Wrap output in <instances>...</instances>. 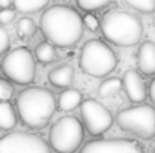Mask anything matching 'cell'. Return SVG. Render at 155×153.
<instances>
[{
  "label": "cell",
  "mask_w": 155,
  "mask_h": 153,
  "mask_svg": "<svg viewBox=\"0 0 155 153\" xmlns=\"http://www.w3.org/2000/svg\"><path fill=\"white\" fill-rule=\"evenodd\" d=\"M39 27L47 41L59 48L74 47L81 39L84 30L81 15L65 5L48 8L41 15Z\"/></svg>",
  "instance_id": "6da1fadb"
},
{
  "label": "cell",
  "mask_w": 155,
  "mask_h": 153,
  "mask_svg": "<svg viewBox=\"0 0 155 153\" xmlns=\"http://www.w3.org/2000/svg\"><path fill=\"white\" fill-rule=\"evenodd\" d=\"M56 98L44 87H27L17 96L15 107L21 122L30 129L44 128L56 111Z\"/></svg>",
  "instance_id": "7a4b0ae2"
},
{
  "label": "cell",
  "mask_w": 155,
  "mask_h": 153,
  "mask_svg": "<svg viewBox=\"0 0 155 153\" xmlns=\"http://www.w3.org/2000/svg\"><path fill=\"white\" fill-rule=\"evenodd\" d=\"M103 36L117 47L137 45L143 35V24L131 12L122 9H111L105 12L100 23Z\"/></svg>",
  "instance_id": "3957f363"
},
{
  "label": "cell",
  "mask_w": 155,
  "mask_h": 153,
  "mask_svg": "<svg viewBox=\"0 0 155 153\" xmlns=\"http://www.w3.org/2000/svg\"><path fill=\"white\" fill-rule=\"evenodd\" d=\"M117 57L105 42L100 39L87 41L80 51V69L94 78H103L113 72L117 66Z\"/></svg>",
  "instance_id": "277c9868"
},
{
  "label": "cell",
  "mask_w": 155,
  "mask_h": 153,
  "mask_svg": "<svg viewBox=\"0 0 155 153\" xmlns=\"http://www.w3.org/2000/svg\"><path fill=\"white\" fill-rule=\"evenodd\" d=\"M114 120L120 129L139 138L151 140L155 137V108L152 105L140 104L125 108L116 114Z\"/></svg>",
  "instance_id": "5b68a950"
},
{
  "label": "cell",
  "mask_w": 155,
  "mask_h": 153,
  "mask_svg": "<svg viewBox=\"0 0 155 153\" xmlns=\"http://www.w3.org/2000/svg\"><path fill=\"white\" fill-rule=\"evenodd\" d=\"M84 129L74 116L60 117L50 129V146L57 153H74L83 143Z\"/></svg>",
  "instance_id": "8992f818"
},
{
  "label": "cell",
  "mask_w": 155,
  "mask_h": 153,
  "mask_svg": "<svg viewBox=\"0 0 155 153\" xmlns=\"http://www.w3.org/2000/svg\"><path fill=\"white\" fill-rule=\"evenodd\" d=\"M2 69L11 83L20 86H27L33 83L36 75V63L33 53L26 47L11 50L2 60Z\"/></svg>",
  "instance_id": "52a82bcc"
},
{
  "label": "cell",
  "mask_w": 155,
  "mask_h": 153,
  "mask_svg": "<svg viewBox=\"0 0 155 153\" xmlns=\"http://www.w3.org/2000/svg\"><path fill=\"white\" fill-rule=\"evenodd\" d=\"M80 116L84 128L91 135H103L113 125L111 113L101 102L95 99H86L80 104Z\"/></svg>",
  "instance_id": "ba28073f"
},
{
  "label": "cell",
  "mask_w": 155,
  "mask_h": 153,
  "mask_svg": "<svg viewBox=\"0 0 155 153\" xmlns=\"http://www.w3.org/2000/svg\"><path fill=\"white\" fill-rule=\"evenodd\" d=\"M0 153H51L50 146L30 132H9L0 138Z\"/></svg>",
  "instance_id": "9c48e42d"
},
{
  "label": "cell",
  "mask_w": 155,
  "mask_h": 153,
  "mask_svg": "<svg viewBox=\"0 0 155 153\" xmlns=\"http://www.w3.org/2000/svg\"><path fill=\"white\" fill-rule=\"evenodd\" d=\"M80 153H145L142 146L134 140L110 138L94 140L81 147Z\"/></svg>",
  "instance_id": "30bf717a"
},
{
  "label": "cell",
  "mask_w": 155,
  "mask_h": 153,
  "mask_svg": "<svg viewBox=\"0 0 155 153\" xmlns=\"http://www.w3.org/2000/svg\"><path fill=\"white\" fill-rule=\"evenodd\" d=\"M122 89L125 90L128 99L131 102L140 104L146 99V84L140 75V72L134 69H128L122 77Z\"/></svg>",
  "instance_id": "8fae6325"
},
{
  "label": "cell",
  "mask_w": 155,
  "mask_h": 153,
  "mask_svg": "<svg viewBox=\"0 0 155 153\" xmlns=\"http://www.w3.org/2000/svg\"><path fill=\"white\" fill-rule=\"evenodd\" d=\"M137 66L143 75H155V44L152 41H145L140 44L137 51Z\"/></svg>",
  "instance_id": "7c38bea8"
},
{
  "label": "cell",
  "mask_w": 155,
  "mask_h": 153,
  "mask_svg": "<svg viewBox=\"0 0 155 153\" xmlns=\"http://www.w3.org/2000/svg\"><path fill=\"white\" fill-rule=\"evenodd\" d=\"M74 68L69 63H62L48 72V81L54 87H69L74 81Z\"/></svg>",
  "instance_id": "4fadbf2b"
},
{
  "label": "cell",
  "mask_w": 155,
  "mask_h": 153,
  "mask_svg": "<svg viewBox=\"0 0 155 153\" xmlns=\"http://www.w3.org/2000/svg\"><path fill=\"white\" fill-rule=\"evenodd\" d=\"M81 104V93L77 89H66L59 95L57 107L60 111H72Z\"/></svg>",
  "instance_id": "5bb4252c"
},
{
  "label": "cell",
  "mask_w": 155,
  "mask_h": 153,
  "mask_svg": "<svg viewBox=\"0 0 155 153\" xmlns=\"http://www.w3.org/2000/svg\"><path fill=\"white\" fill-rule=\"evenodd\" d=\"M17 125V113L9 101L0 102V129L11 131Z\"/></svg>",
  "instance_id": "9a60e30c"
},
{
  "label": "cell",
  "mask_w": 155,
  "mask_h": 153,
  "mask_svg": "<svg viewBox=\"0 0 155 153\" xmlns=\"http://www.w3.org/2000/svg\"><path fill=\"white\" fill-rule=\"evenodd\" d=\"M50 0H12L15 11L23 14H33L38 11H42Z\"/></svg>",
  "instance_id": "2e32d148"
},
{
  "label": "cell",
  "mask_w": 155,
  "mask_h": 153,
  "mask_svg": "<svg viewBox=\"0 0 155 153\" xmlns=\"http://www.w3.org/2000/svg\"><path fill=\"white\" fill-rule=\"evenodd\" d=\"M35 59L44 65H48L51 63L53 60L56 59V50H54V45L50 42H41L36 45L35 48Z\"/></svg>",
  "instance_id": "e0dca14e"
},
{
  "label": "cell",
  "mask_w": 155,
  "mask_h": 153,
  "mask_svg": "<svg viewBox=\"0 0 155 153\" xmlns=\"http://www.w3.org/2000/svg\"><path fill=\"white\" fill-rule=\"evenodd\" d=\"M120 90H122V81L119 78H107V80H104L103 83L100 84V87H98V93L103 98L114 96Z\"/></svg>",
  "instance_id": "ac0fdd59"
},
{
  "label": "cell",
  "mask_w": 155,
  "mask_h": 153,
  "mask_svg": "<svg viewBox=\"0 0 155 153\" xmlns=\"http://www.w3.org/2000/svg\"><path fill=\"white\" fill-rule=\"evenodd\" d=\"M17 33L21 39H30L35 33H36V24L32 18L24 17L18 21L17 24Z\"/></svg>",
  "instance_id": "d6986e66"
},
{
  "label": "cell",
  "mask_w": 155,
  "mask_h": 153,
  "mask_svg": "<svg viewBox=\"0 0 155 153\" xmlns=\"http://www.w3.org/2000/svg\"><path fill=\"white\" fill-rule=\"evenodd\" d=\"M125 3L142 14L155 12V0H125Z\"/></svg>",
  "instance_id": "ffe728a7"
},
{
  "label": "cell",
  "mask_w": 155,
  "mask_h": 153,
  "mask_svg": "<svg viewBox=\"0 0 155 153\" xmlns=\"http://www.w3.org/2000/svg\"><path fill=\"white\" fill-rule=\"evenodd\" d=\"M108 3H110V0H77L78 8L83 9V11H86V12L103 9L104 6H107Z\"/></svg>",
  "instance_id": "44dd1931"
},
{
  "label": "cell",
  "mask_w": 155,
  "mask_h": 153,
  "mask_svg": "<svg viewBox=\"0 0 155 153\" xmlns=\"http://www.w3.org/2000/svg\"><path fill=\"white\" fill-rule=\"evenodd\" d=\"M14 96V86L9 80L0 78V102L11 101V98Z\"/></svg>",
  "instance_id": "7402d4cb"
},
{
  "label": "cell",
  "mask_w": 155,
  "mask_h": 153,
  "mask_svg": "<svg viewBox=\"0 0 155 153\" xmlns=\"http://www.w3.org/2000/svg\"><path fill=\"white\" fill-rule=\"evenodd\" d=\"M15 9L11 8H3L0 9V24H11L15 20Z\"/></svg>",
  "instance_id": "603a6c76"
},
{
  "label": "cell",
  "mask_w": 155,
  "mask_h": 153,
  "mask_svg": "<svg viewBox=\"0 0 155 153\" xmlns=\"http://www.w3.org/2000/svg\"><path fill=\"white\" fill-rule=\"evenodd\" d=\"M83 24H84L91 32H97V30L100 29V21H98V18H97L95 15H92V14H86V15L83 17Z\"/></svg>",
  "instance_id": "cb8c5ba5"
},
{
  "label": "cell",
  "mask_w": 155,
  "mask_h": 153,
  "mask_svg": "<svg viewBox=\"0 0 155 153\" xmlns=\"http://www.w3.org/2000/svg\"><path fill=\"white\" fill-rule=\"evenodd\" d=\"M9 45H11L9 33L0 26V54H3L5 51L9 50Z\"/></svg>",
  "instance_id": "d4e9b609"
},
{
  "label": "cell",
  "mask_w": 155,
  "mask_h": 153,
  "mask_svg": "<svg viewBox=\"0 0 155 153\" xmlns=\"http://www.w3.org/2000/svg\"><path fill=\"white\" fill-rule=\"evenodd\" d=\"M149 96H151L152 102L155 104V78L152 80V83H151V86H149Z\"/></svg>",
  "instance_id": "484cf974"
},
{
  "label": "cell",
  "mask_w": 155,
  "mask_h": 153,
  "mask_svg": "<svg viewBox=\"0 0 155 153\" xmlns=\"http://www.w3.org/2000/svg\"><path fill=\"white\" fill-rule=\"evenodd\" d=\"M11 3H12V0H0V8H2V9H3V8H9Z\"/></svg>",
  "instance_id": "4316f807"
},
{
  "label": "cell",
  "mask_w": 155,
  "mask_h": 153,
  "mask_svg": "<svg viewBox=\"0 0 155 153\" xmlns=\"http://www.w3.org/2000/svg\"><path fill=\"white\" fill-rule=\"evenodd\" d=\"M154 26H155V17H154Z\"/></svg>",
  "instance_id": "83f0119b"
},
{
  "label": "cell",
  "mask_w": 155,
  "mask_h": 153,
  "mask_svg": "<svg viewBox=\"0 0 155 153\" xmlns=\"http://www.w3.org/2000/svg\"><path fill=\"white\" fill-rule=\"evenodd\" d=\"M152 153H155V149H154V152H152Z\"/></svg>",
  "instance_id": "f1b7e54d"
},
{
  "label": "cell",
  "mask_w": 155,
  "mask_h": 153,
  "mask_svg": "<svg viewBox=\"0 0 155 153\" xmlns=\"http://www.w3.org/2000/svg\"><path fill=\"white\" fill-rule=\"evenodd\" d=\"M65 2H68V0H65Z\"/></svg>",
  "instance_id": "f546056e"
}]
</instances>
